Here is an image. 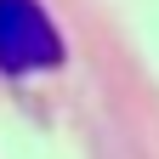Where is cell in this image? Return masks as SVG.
I'll list each match as a JSON object with an SVG mask.
<instances>
[{"label":"cell","mask_w":159,"mask_h":159,"mask_svg":"<svg viewBox=\"0 0 159 159\" xmlns=\"http://www.w3.org/2000/svg\"><path fill=\"white\" fill-rule=\"evenodd\" d=\"M63 63V34L40 0H0V74H40Z\"/></svg>","instance_id":"1"}]
</instances>
